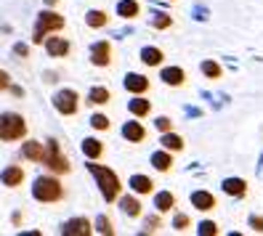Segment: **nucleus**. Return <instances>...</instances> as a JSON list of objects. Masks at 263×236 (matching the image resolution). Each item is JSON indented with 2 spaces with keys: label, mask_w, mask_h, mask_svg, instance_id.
Returning <instances> with one entry per match:
<instances>
[{
  "label": "nucleus",
  "mask_w": 263,
  "mask_h": 236,
  "mask_svg": "<svg viewBox=\"0 0 263 236\" xmlns=\"http://www.w3.org/2000/svg\"><path fill=\"white\" fill-rule=\"evenodd\" d=\"M162 80L167 85H183V83H186V72H183L181 67H167L162 72Z\"/></svg>",
  "instance_id": "obj_13"
},
{
  "label": "nucleus",
  "mask_w": 263,
  "mask_h": 236,
  "mask_svg": "<svg viewBox=\"0 0 263 236\" xmlns=\"http://www.w3.org/2000/svg\"><path fill=\"white\" fill-rule=\"evenodd\" d=\"M53 104L64 117H72V114H77V109H80V96H77L74 90H61V93H56Z\"/></svg>",
  "instance_id": "obj_6"
},
{
  "label": "nucleus",
  "mask_w": 263,
  "mask_h": 236,
  "mask_svg": "<svg viewBox=\"0 0 263 236\" xmlns=\"http://www.w3.org/2000/svg\"><path fill=\"white\" fill-rule=\"evenodd\" d=\"M152 165H154V170L167 172V170H170V165H173V160H170V154H165V151H157V154L152 156Z\"/></svg>",
  "instance_id": "obj_25"
},
{
  "label": "nucleus",
  "mask_w": 263,
  "mask_h": 236,
  "mask_svg": "<svg viewBox=\"0 0 263 236\" xmlns=\"http://www.w3.org/2000/svg\"><path fill=\"white\" fill-rule=\"evenodd\" d=\"M122 135H125V141H133V144H141V141L146 138V128L141 122H128L125 128H122Z\"/></svg>",
  "instance_id": "obj_9"
},
{
  "label": "nucleus",
  "mask_w": 263,
  "mask_h": 236,
  "mask_svg": "<svg viewBox=\"0 0 263 236\" xmlns=\"http://www.w3.org/2000/svg\"><path fill=\"white\" fill-rule=\"evenodd\" d=\"M43 165L48 167L53 175H64V172H69V162H67V156H61L56 141H48V154H45V162Z\"/></svg>",
  "instance_id": "obj_5"
},
{
  "label": "nucleus",
  "mask_w": 263,
  "mask_h": 236,
  "mask_svg": "<svg viewBox=\"0 0 263 236\" xmlns=\"http://www.w3.org/2000/svg\"><path fill=\"white\" fill-rule=\"evenodd\" d=\"M22 154L27 156V160H32V162H45V151L43 144H37V141H27V144L22 146Z\"/></svg>",
  "instance_id": "obj_8"
},
{
  "label": "nucleus",
  "mask_w": 263,
  "mask_h": 236,
  "mask_svg": "<svg viewBox=\"0 0 263 236\" xmlns=\"http://www.w3.org/2000/svg\"><path fill=\"white\" fill-rule=\"evenodd\" d=\"M93 61L96 67H109L112 64V43H106V40H101L99 45H93Z\"/></svg>",
  "instance_id": "obj_7"
},
{
  "label": "nucleus",
  "mask_w": 263,
  "mask_h": 236,
  "mask_svg": "<svg viewBox=\"0 0 263 236\" xmlns=\"http://www.w3.org/2000/svg\"><path fill=\"white\" fill-rule=\"evenodd\" d=\"M90 172L99 178V186H101V194H104V199L106 202H117V196H120V178H117V172H112V170H106V167H101V165H96V160H90Z\"/></svg>",
  "instance_id": "obj_1"
},
{
  "label": "nucleus",
  "mask_w": 263,
  "mask_h": 236,
  "mask_svg": "<svg viewBox=\"0 0 263 236\" xmlns=\"http://www.w3.org/2000/svg\"><path fill=\"white\" fill-rule=\"evenodd\" d=\"M199 233H218V228H215V223H202L199 226Z\"/></svg>",
  "instance_id": "obj_35"
},
{
  "label": "nucleus",
  "mask_w": 263,
  "mask_h": 236,
  "mask_svg": "<svg viewBox=\"0 0 263 236\" xmlns=\"http://www.w3.org/2000/svg\"><path fill=\"white\" fill-rule=\"evenodd\" d=\"M192 204H194L197 210H202V212H210L215 207V196L208 194V191H194L192 194Z\"/></svg>",
  "instance_id": "obj_10"
},
{
  "label": "nucleus",
  "mask_w": 263,
  "mask_h": 236,
  "mask_svg": "<svg viewBox=\"0 0 263 236\" xmlns=\"http://www.w3.org/2000/svg\"><path fill=\"white\" fill-rule=\"evenodd\" d=\"M170 24H173V19H170V16H160V19H154V27H157V29H167Z\"/></svg>",
  "instance_id": "obj_33"
},
{
  "label": "nucleus",
  "mask_w": 263,
  "mask_h": 236,
  "mask_svg": "<svg viewBox=\"0 0 263 236\" xmlns=\"http://www.w3.org/2000/svg\"><path fill=\"white\" fill-rule=\"evenodd\" d=\"M138 11H141V8H138V3H136V0H122V3L117 6V13H120V16H125V19H133V16H138Z\"/></svg>",
  "instance_id": "obj_24"
},
{
  "label": "nucleus",
  "mask_w": 263,
  "mask_h": 236,
  "mask_svg": "<svg viewBox=\"0 0 263 236\" xmlns=\"http://www.w3.org/2000/svg\"><path fill=\"white\" fill-rule=\"evenodd\" d=\"M45 51H48L51 56H67L69 53V43L64 37H51L48 43H45Z\"/></svg>",
  "instance_id": "obj_14"
},
{
  "label": "nucleus",
  "mask_w": 263,
  "mask_h": 236,
  "mask_svg": "<svg viewBox=\"0 0 263 236\" xmlns=\"http://www.w3.org/2000/svg\"><path fill=\"white\" fill-rule=\"evenodd\" d=\"M27 133V122L19 114H3V122H0V138L3 141H19Z\"/></svg>",
  "instance_id": "obj_4"
},
{
  "label": "nucleus",
  "mask_w": 263,
  "mask_h": 236,
  "mask_svg": "<svg viewBox=\"0 0 263 236\" xmlns=\"http://www.w3.org/2000/svg\"><path fill=\"white\" fill-rule=\"evenodd\" d=\"M162 51H157V48H144L141 51V61H144V64L146 67H160L162 64Z\"/></svg>",
  "instance_id": "obj_21"
},
{
  "label": "nucleus",
  "mask_w": 263,
  "mask_h": 236,
  "mask_svg": "<svg viewBox=\"0 0 263 236\" xmlns=\"http://www.w3.org/2000/svg\"><path fill=\"white\" fill-rule=\"evenodd\" d=\"M96 226H99V231H101V233H112V223H109V218H99V223H96Z\"/></svg>",
  "instance_id": "obj_32"
},
{
  "label": "nucleus",
  "mask_w": 263,
  "mask_h": 236,
  "mask_svg": "<svg viewBox=\"0 0 263 236\" xmlns=\"http://www.w3.org/2000/svg\"><path fill=\"white\" fill-rule=\"evenodd\" d=\"M154 125H157L160 133H170V130H173V120H167V117H157V122H154Z\"/></svg>",
  "instance_id": "obj_31"
},
{
  "label": "nucleus",
  "mask_w": 263,
  "mask_h": 236,
  "mask_svg": "<svg viewBox=\"0 0 263 236\" xmlns=\"http://www.w3.org/2000/svg\"><path fill=\"white\" fill-rule=\"evenodd\" d=\"M157 226H160V218H157V215L149 218V220H146V233H154V231H157Z\"/></svg>",
  "instance_id": "obj_34"
},
{
  "label": "nucleus",
  "mask_w": 263,
  "mask_h": 236,
  "mask_svg": "<svg viewBox=\"0 0 263 236\" xmlns=\"http://www.w3.org/2000/svg\"><path fill=\"white\" fill-rule=\"evenodd\" d=\"M202 72L210 77V80H218V77L223 74V72H221V67L215 64V61H202Z\"/></svg>",
  "instance_id": "obj_28"
},
{
  "label": "nucleus",
  "mask_w": 263,
  "mask_h": 236,
  "mask_svg": "<svg viewBox=\"0 0 263 236\" xmlns=\"http://www.w3.org/2000/svg\"><path fill=\"white\" fill-rule=\"evenodd\" d=\"M61 27H64V19H61L56 11H53V13H51V11H43L40 16H37V29H35L32 43L40 45V43L45 40V35H48V32H59Z\"/></svg>",
  "instance_id": "obj_3"
},
{
  "label": "nucleus",
  "mask_w": 263,
  "mask_h": 236,
  "mask_svg": "<svg viewBox=\"0 0 263 236\" xmlns=\"http://www.w3.org/2000/svg\"><path fill=\"white\" fill-rule=\"evenodd\" d=\"M173 226H176V231H186V228L192 226V220H189L186 215H176V218H173Z\"/></svg>",
  "instance_id": "obj_30"
},
{
  "label": "nucleus",
  "mask_w": 263,
  "mask_h": 236,
  "mask_svg": "<svg viewBox=\"0 0 263 236\" xmlns=\"http://www.w3.org/2000/svg\"><path fill=\"white\" fill-rule=\"evenodd\" d=\"M125 88L130 93H146L149 90V80H146L144 74H128L125 77Z\"/></svg>",
  "instance_id": "obj_12"
},
{
  "label": "nucleus",
  "mask_w": 263,
  "mask_h": 236,
  "mask_svg": "<svg viewBox=\"0 0 263 236\" xmlns=\"http://www.w3.org/2000/svg\"><path fill=\"white\" fill-rule=\"evenodd\" d=\"M45 3H48V6H56V3H59V0H45Z\"/></svg>",
  "instance_id": "obj_37"
},
{
  "label": "nucleus",
  "mask_w": 263,
  "mask_h": 236,
  "mask_svg": "<svg viewBox=\"0 0 263 236\" xmlns=\"http://www.w3.org/2000/svg\"><path fill=\"white\" fill-rule=\"evenodd\" d=\"M122 210H125L130 218H136V215H141V202H138L136 196H122Z\"/></svg>",
  "instance_id": "obj_26"
},
{
  "label": "nucleus",
  "mask_w": 263,
  "mask_h": 236,
  "mask_svg": "<svg viewBox=\"0 0 263 236\" xmlns=\"http://www.w3.org/2000/svg\"><path fill=\"white\" fill-rule=\"evenodd\" d=\"M223 191L231 194V196H242L247 191V183L239 181V178H229V181H223Z\"/></svg>",
  "instance_id": "obj_19"
},
{
  "label": "nucleus",
  "mask_w": 263,
  "mask_h": 236,
  "mask_svg": "<svg viewBox=\"0 0 263 236\" xmlns=\"http://www.w3.org/2000/svg\"><path fill=\"white\" fill-rule=\"evenodd\" d=\"M83 151H85L88 160H101L104 146H101V141H96V138H85L83 141Z\"/></svg>",
  "instance_id": "obj_16"
},
{
  "label": "nucleus",
  "mask_w": 263,
  "mask_h": 236,
  "mask_svg": "<svg viewBox=\"0 0 263 236\" xmlns=\"http://www.w3.org/2000/svg\"><path fill=\"white\" fill-rule=\"evenodd\" d=\"M130 188L136 194H152L154 191V183H152V178H146V175H133L130 178Z\"/></svg>",
  "instance_id": "obj_17"
},
{
  "label": "nucleus",
  "mask_w": 263,
  "mask_h": 236,
  "mask_svg": "<svg viewBox=\"0 0 263 236\" xmlns=\"http://www.w3.org/2000/svg\"><path fill=\"white\" fill-rule=\"evenodd\" d=\"M112 99V93L106 90V88H93L88 93V104H93V106H101V104H109Z\"/></svg>",
  "instance_id": "obj_20"
},
{
  "label": "nucleus",
  "mask_w": 263,
  "mask_h": 236,
  "mask_svg": "<svg viewBox=\"0 0 263 236\" xmlns=\"http://www.w3.org/2000/svg\"><path fill=\"white\" fill-rule=\"evenodd\" d=\"M128 109H130V114H133V117H146V114L152 112V104H149L146 99H133Z\"/></svg>",
  "instance_id": "obj_22"
},
{
  "label": "nucleus",
  "mask_w": 263,
  "mask_h": 236,
  "mask_svg": "<svg viewBox=\"0 0 263 236\" xmlns=\"http://www.w3.org/2000/svg\"><path fill=\"white\" fill-rule=\"evenodd\" d=\"M64 233H67V236H72V233H77V236H88V233H90V220H85V218L69 220V223L64 226Z\"/></svg>",
  "instance_id": "obj_11"
},
{
  "label": "nucleus",
  "mask_w": 263,
  "mask_h": 236,
  "mask_svg": "<svg viewBox=\"0 0 263 236\" xmlns=\"http://www.w3.org/2000/svg\"><path fill=\"white\" fill-rule=\"evenodd\" d=\"M32 194L37 202H59L61 196H64V188H61V183L53 178V175H45V178H37L35 186H32Z\"/></svg>",
  "instance_id": "obj_2"
},
{
  "label": "nucleus",
  "mask_w": 263,
  "mask_h": 236,
  "mask_svg": "<svg viewBox=\"0 0 263 236\" xmlns=\"http://www.w3.org/2000/svg\"><path fill=\"white\" fill-rule=\"evenodd\" d=\"M154 207H157V212H170L176 207V196L167 194V191H160L157 196H154Z\"/></svg>",
  "instance_id": "obj_18"
},
{
  "label": "nucleus",
  "mask_w": 263,
  "mask_h": 236,
  "mask_svg": "<svg viewBox=\"0 0 263 236\" xmlns=\"http://www.w3.org/2000/svg\"><path fill=\"white\" fill-rule=\"evenodd\" d=\"M22 181H24V170L22 167H8L6 172H3V183L8 186V188H16V186H22Z\"/></svg>",
  "instance_id": "obj_15"
},
{
  "label": "nucleus",
  "mask_w": 263,
  "mask_h": 236,
  "mask_svg": "<svg viewBox=\"0 0 263 236\" xmlns=\"http://www.w3.org/2000/svg\"><path fill=\"white\" fill-rule=\"evenodd\" d=\"M90 125H93L96 130H109V120H106L104 114H93L90 117Z\"/></svg>",
  "instance_id": "obj_29"
},
{
  "label": "nucleus",
  "mask_w": 263,
  "mask_h": 236,
  "mask_svg": "<svg viewBox=\"0 0 263 236\" xmlns=\"http://www.w3.org/2000/svg\"><path fill=\"white\" fill-rule=\"evenodd\" d=\"M250 226H253L255 231H260V233H263V218H250Z\"/></svg>",
  "instance_id": "obj_36"
},
{
  "label": "nucleus",
  "mask_w": 263,
  "mask_h": 236,
  "mask_svg": "<svg viewBox=\"0 0 263 236\" xmlns=\"http://www.w3.org/2000/svg\"><path fill=\"white\" fill-rule=\"evenodd\" d=\"M162 146H165L167 151H181V149H183V138H181V135H176L173 130H170V133H165V135H162Z\"/></svg>",
  "instance_id": "obj_23"
},
{
  "label": "nucleus",
  "mask_w": 263,
  "mask_h": 236,
  "mask_svg": "<svg viewBox=\"0 0 263 236\" xmlns=\"http://www.w3.org/2000/svg\"><path fill=\"white\" fill-rule=\"evenodd\" d=\"M85 22H88V27H104L106 22H109V16H106L104 11H90Z\"/></svg>",
  "instance_id": "obj_27"
}]
</instances>
